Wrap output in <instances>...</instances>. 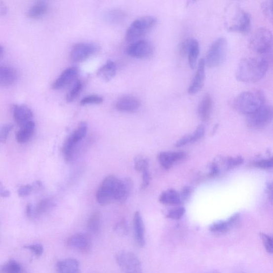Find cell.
Instances as JSON below:
<instances>
[{"label":"cell","mask_w":273,"mask_h":273,"mask_svg":"<svg viewBox=\"0 0 273 273\" xmlns=\"http://www.w3.org/2000/svg\"><path fill=\"white\" fill-rule=\"evenodd\" d=\"M271 57H246L238 64L236 78L242 82L252 83L261 80L268 71Z\"/></svg>","instance_id":"cell-1"},{"label":"cell","mask_w":273,"mask_h":273,"mask_svg":"<svg viewBox=\"0 0 273 273\" xmlns=\"http://www.w3.org/2000/svg\"><path fill=\"white\" fill-rule=\"evenodd\" d=\"M264 93L259 90L244 91L237 96L233 102V107L242 114L248 116L264 105Z\"/></svg>","instance_id":"cell-2"},{"label":"cell","mask_w":273,"mask_h":273,"mask_svg":"<svg viewBox=\"0 0 273 273\" xmlns=\"http://www.w3.org/2000/svg\"><path fill=\"white\" fill-rule=\"evenodd\" d=\"M225 22L226 29L231 32L241 34L248 32L251 26V17L249 13L239 6H233Z\"/></svg>","instance_id":"cell-3"},{"label":"cell","mask_w":273,"mask_h":273,"mask_svg":"<svg viewBox=\"0 0 273 273\" xmlns=\"http://www.w3.org/2000/svg\"><path fill=\"white\" fill-rule=\"evenodd\" d=\"M272 33L268 29H258L250 39V48L259 56L272 57Z\"/></svg>","instance_id":"cell-4"},{"label":"cell","mask_w":273,"mask_h":273,"mask_svg":"<svg viewBox=\"0 0 273 273\" xmlns=\"http://www.w3.org/2000/svg\"><path fill=\"white\" fill-rule=\"evenodd\" d=\"M157 22L155 17L147 16L139 17L130 25L125 34V39L129 42L138 40L151 29Z\"/></svg>","instance_id":"cell-5"},{"label":"cell","mask_w":273,"mask_h":273,"mask_svg":"<svg viewBox=\"0 0 273 273\" xmlns=\"http://www.w3.org/2000/svg\"><path fill=\"white\" fill-rule=\"evenodd\" d=\"M228 51V42L224 37L217 38L212 43L204 59L205 64L210 68L222 64Z\"/></svg>","instance_id":"cell-6"},{"label":"cell","mask_w":273,"mask_h":273,"mask_svg":"<svg viewBox=\"0 0 273 273\" xmlns=\"http://www.w3.org/2000/svg\"><path fill=\"white\" fill-rule=\"evenodd\" d=\"M119 180L113 176L106 177L99 188L96 194L98 202L106 205L115 200Z\"/></svg>","instance_id":"cell-7"},{"label":"cell","mask_w":273,"mask_h":273,"mask_svg":"<svg viewBox=\"0 0 273 273\" xmlns=\"http://www.w3.org/2000/svg\"><path fill=\"white\" fill-rule=\"evenodd\" d=\"M273 119L271 106L264 105L261 108L246 117V123L249 128L254 129H263L269 125Z\"/></svg>","instance_id":"cell-8"},{"label":"cell","mask_w":273,"mask_h":273,"mask_svg":"<svg viewBox=\"0 0 273 273\" xmlns=\"http://www.w3.org/2000/svg\"><path fill=\"white\" fill-rule=\"evenodd\" d=\"M116 261L121 270L125 273H142L141 261L134 253L122 251L118 253Z\"/></svg>","instance_id":"cell-9"},{"label":"cell","mask_w":273,"mask_h":273,"mask_svg":"<svg viewBox=\"0 0 273 273\" xmlns=\"http://www.w3.org/2000/svg\"><path fill=\"white\" fill-rule=\"evenodd\" d=\"M87 132V124L84 122L79 124L78 128L66 139L63 147L64 156L70 161L78 142L85 137Z\"/></svg>","instance_id":"cell-10"},{"label":"cell","mask_w":273,"mask_h":273,"mask_svg":"<svg viewBox=\"0 0 273 273\" xmlns=\"http://www.w3.org/2000/svg\"><path fill=\"white\" fill-rule=\"evenodd\" d=\"M98 50V46L89 43H79L73 46L70 57L75 63L82 62L88 59Z\"/></svg>","instance_id":"cell-11"},{"label":"cell","mask_w":273,"mask_h":273,"mask_svg":"<svg viewBox=\"0 0 273 273\" xmlns=\"http://www.w3.org/2000/svg\"><path fill=\"white\" fill-rule=\"evenodd\" d=\"M153 52L152 44L144 39L133 42L126 49V54L129 56L138 59L147 58L152 55Z\"/></svg>","instance_id":"cell-12"},{"label":"cell","mask_w":273,"mask_h":273,"mask_svg":"<svg viewBox=\"0 0 273 273\" xmlns=\"http://www.w3.org/2000/svg\"><path fill=\"white\" fill-rule=\"evenodd\" d=\"M180 51L183 55H188L190 67L195 69L199 54V45L197 39L193 38L185 39L180 46Z\"/></svg>","instance_id":"cell-13"},{"label":"cell","mask_w":273,"mask_h":273,"mask_svg":"<svg viewBox=\"0 0 273 273\" xmlns=\"http://www.w3.org/2000/svg\"><path fill=\"white\" fill-rule=\"evenodd\" d=\"M67 243L70 247L82 253H88L91 249L90 237L83 233H78L71 236L68 239Z\"/></svg>","instance_id":"cell-14"},{"label":"cell","mask_w":273,"mask_h":273,"mask_svg":"<svg viewBox=\"0 0 273 273\" xmlns=\"http://www.w3.org/2000/svg\"><path fill=\"white\" fill-rule=\"evenodd\" d=\"M205 66L204 59L199 60L195 75L188 89L190 95L196 94L202 88L205 77Z\"/></svg>","instance_id":"cell-15"},{"label":"cell","mask_w":273,"mask_h":273,"mask_svg":"<svg viewBox=\"0 0 273 273\" xmlns=\"http://www.w3.org/2000/svg\"><path fill=\"white\" fill-rule=\"evenodd\" d=\"M78 75V70L77 68L71 67L66 69L52 83V88L59 90L65 88L75 80Z\"/></svg>","instance_id":"cell-16"},{"label":"cell","mask_w":273,"mask_h":273,"mask_svg":"<svg viewBox=\"0 0 273 273\" xmlns=\"http://www.w3.org/2000/svg\"><path fill=\"white\" fill-rule=\"evenodd\" d=\"M186 156L182 152H162L158 156V160L165 169H169L176 162L185 158Z\"/></svg>","instance_id":"cell-17"},{"label":"cell","mask_w":273,"mask_h":273,"mask_svg":"<svg viewBox=\"0 0 273 273\" xmlns=\"http://www.w3.org/2000/svg\"><path fill=\"white\" fill-rule=\"evenodd\" d=\"M141 106L139 100L132 96H125L119 98L116 104V108L123 112H134Z\"/></svg>","instance_id":"cell-18"},{"label":"cell","mask_w":273,"mask_h":273,"mask_svg":"<svg viewBox=\"0 0 273 273\" xmlns=\"http://www.w3.org/2000/svg\"><path fill=\"white\" fill-rule=\"evenodd\" d=\"M16 122L21 127L32 120L33 117L31 110L25 105H16L13 111Z\"/></svg>","instance_id":"cell-19"},{"label":"cell","mask_w":273,"mask_h":273,"mask_svg":"<svg viewBox=\"0 0 273 273\" xmlns=\"http://www.w3.org/2000/svg\"><path fill=\"white\" fill-rule=\"evenodd\" d=\"M134 227L137 243L141 247L145 245V226L141 213L137 211L134 218Z\"/></svg>","instance_id":"cell-20"},{"label":"cell","mask_w":273,"mask_h":273,"mask_svg":"<svg viewBox=\"0 0 273 273\" xmlns=\"http://www.w3.org/2000/svg\"><path fill=\"white\" fill-rule=\"evenodd\" d=\"M132 186L133 183L130 179L127 178L119 180L115 200L120 203L125 202L130 195Z\"/></svg>","instance_id":"cell-21"},{"label":"cell","mask_w":273,"mask_h":273,"mask_svg":"<svg viewBox=\"0 0 273 273\" xmlns=\"http://www.w3.org/2000/svg\"><path fill=\"white\" fill-rule=\"evenodd\" d=\"M18 78L17 71L9 66H0V86H9L14 84Z\"/></svg>","instance_id":"cell-22"},{"label":"cell","mask_w":273,"mask_h":273,"mask_svg":"<svg viewBox=\"0 0 273 273\" xmlns=\"http://www.w3.org/2000/svg\"><path fill=\"white\" fill-rule=\"evenodd\" d=\"M212 99L210 95L206 94L199 102L198 107V113L199 117L203 121H209L212 109Z\"/></svg>","instance_id":"cell-23"},{"label":"cell","mask_w":273,"mask_h":273,"mask_svg":"<svg viewBox=\"0 0 273 273\" xmlns=\"http://www.w3.org/2000/svg\"><path fill=\"white\" fill-rule=\"evenodd\" d=\"M57 273H79V263L75 259L62 260L57 263Z\"/></svg>","instance_id":"cell-24"},{"label":"cell","mask_w":273,"mask_h":273,"mask_svg":"<svg viewBox=\"0 0 273 273\" xmlns=\"http://www.w3.org/2000/svg\"><path fill=\"white\" fill-rule=\"evenodd\" d=\"M35 127V122L33 121H31L22 126L21 129L16 133L17 142L19 144L28 142L34 134Z\"/></svg>","instance_id":"cell-25"},{"label":"cell","mask_w":273,"mask_h":273,"mask_svg":"<svg viewBox=\"0 0 273 273\" xmlns=\"http://www.w3.org/2000/svg\"><path fill=\"white\" fill-rule=\"evenodd\" d=\"M117 65L114 62L109 60L102 68L97 71V76L103 81L109 82L116 76L117 74Z\"/></svg>","instance_id":"cell-26"},{"label":"cell","mask_w":273,"mask_h":273,"mask_svg":"<svg viewBox=\"0 0 273 273\" xmlns=\"http://www.w3.org/2000/svg\"><path fill=\"white\" fill-rule=\"evenodd\" d=\"M159 200L161 203L166 205H177L182 203L180 195L173 189L163 192L159 196Z\"/></svg>","instance_id":"cell-27"},{"label":"cell","mask_w":273,"mask_h":273,"mask_svg":"<svg viewBox=\"0 0 273 273\" xmlns=\"http://www.w3.org/2000/svg\"><path fill=\"white\" fill-rule=\"evenodd\" d=\"M48 10L47 3L43 1L37 2L28 11L27 15L31 18H39L43 16Z\"/></svg>","instance_id":"cell-28"},{"label":"cell","mask_w":273,"mask_h":273,"mask_svg":"<svg viewBox=\"0 0 273 273\" xmlns=\"http://www.w3.org/2000/svg\"><path fill=\"white\" fill-rule=\"evenodd\" d=\"M244 162V159L241 156L235 157H228L219 158L218 163H221L223 169L225 171L230 170L241 165Z\"/></svg>","instance_id":"cell-29"},{"label":"cell","mask_w":273,"mask_h":273,"mask_svg":"<svg viewBox=\"0 0 273 273\" xmlns=\"http://www.w3.org/2000/svg\"><path fill=\"white\" fill-rule=\"evenodd\" d=\"M53 206V203L51 199L49 198H44L39 202L36 209L33 210V217H39L44 215Z\"/></svg>","instance_id":"cell-30"},{"label":"cell","mask_w":273,"mask_h":273,"mask_svg":"<svg viewBox=\"0 0 273 273\" xmlns=\"http://www.w3.org/2000/svg\"><path fill=\"white\" fill-rule=\"evenodd\" d=\"M101 215L100 212L96 211L91 215L88 219L87 227L88 230L93 233H97L101 226Z\"/></svg>","instance_id":"cell-31"},{"label":"cell","mask_w":273,"mask_h":273,"mask_svg":"<svg viewBox=\"0 0 273 273\" xmlns=\"http://www.w3.org/2000/svg\"><path fill=\"white\" fill-rule=\"evenodd\" d=\"M106 17L112 23L119 24L124 21L126 17V14L123 10L115 9L110 11Z\"/></svg>","instance_id":"cell-32"},{"label":"cell","mask_w":273,"mask_h":273,"mask_svg":"<svg viewBox=\"0 0 273 273\" xmlns=\"http://www.w3.org/2000/svg\"><path fill=\"white\" fill-rule=\"evenodd\" d=\"M22 270L21 265L14 260H10L0 269L2 273H20Z\"/></svg>","instance_id":"cell-33"},{"label":"cell","mask_w":273,"mask_h":273,"mask_svg":"<svg viewBox=\"0 0 273 273\" xmlns=\"http://www.w3.org/2000/svg\"><path fill=\"white\" fill-rule=\"evenodd\" d=\"M232 229L227 221L216 222L210 226V232L216 234H225Z\"/></svg>","instance_id":"cell-34"},{"label":"cell","mask_w":273,"mask_h":273,"mask_svg":"<svg viewBox=\"0 0 273 273\" xmlns=\"http://www.w3.org/2000/svg\"><path fill=\"white\" fill-rule=\"evenodd\" d=\"M83 84L81 81H77L68 93L67 96H66V101L68 103L74 102L78 97L79 94H80L83 89Z\"/></svg>","instance_id":"cell-35"},{"label":"cell","mask_w":273,"mask_h":273,"mask_svg":"<svg viewBox=\"0 0 273 273\" xmlns=\"http://www.w3.org/2000/svg\"><path fill=\"white\" fill-rule=\"evenodd\" d=\"M103 102V97L97 95H91L82 98L80 102V105L85 106L90 104H101Z\"/></svg>","instance_id":"cell-36"},{"label":"cell","mask_w":273,"mask_h":273,"mask_svg":"<svg viewBox=\"0 0 273 273\" xmlns=\"http://www.w3.org/2000/svg\"><path fill=\"white\" fill-rule=\"evenodd\" d=\"M149 162L146 158L142 157H137L135 161V169L140 172H143L146 170H149Z\"/></svg>","instance_id":"cell-37"},{"label":"cell","mask_w":273,"mask_h":273,"mask_svg":"<svg viewBox=\"0 0 273 273\" xmlns=\"http://www.w3.org/2000/svg\"><path fill=\"white\" fill-rule=\"evenodd\" d=\"M260 236L262 239L264 247L269 254H272L273 252V238L264 233H260Z\"/></svg>","instance_id":"cell-38"},{"label":"cell","mask_w":273,"mask_h":273,"mask_svg":"<svg viewBox=\"0 0 273 273\" xmlns=\"http://www.w3.org/2000/svg\"><path fill=\"white\" fill-rule=\"evenodd\" d=\"M186 210L184 207L180 206V207H177L174 209H172L170 210L166 217L174 220H179L184 215Z\"/></svg>","instance_id":"cell-39"},{"label":"cell","mask_w":273,"mask_h":273,"mask_svg":"<svg viewBox=\"0 0 273 273\" xmlns=\"http://www.w3.org/2000/svg\"><path fill=\"white\" fill-rule=\"evenodd\" d=\"M273 1H266L262 4V9L265 16L273 21Z\"/></svg>","instance_id":"cell-40"},{"label":"cell","mask_w":273,"mask_h":273,"mask_svg":"<svg viewBox=\"0 0 273 273\" xmlns=\"http://www.w3.org/2000/svg\"><path fill=\"white\" fill-rule=\"evenodd\" d=\"M14 128L12 124H6L0 129V142L4 143L7 140L10 131Z\"/></svg>","instance_id":"cell-41"},{"label":"cell","mask_w":273,"mask_h":273,"mask_svg":"<svg viewBox=\"0 0 273 273\" xmlns=\"http://www.w3.org/2000/svg\"><path fill=\"white\" fill-rule=\"evenodd\" d=\"M205 128L203 125H199L191 136V144L194 143L203 137Z\"/></svg>","instance_id":"cell-42"},{"label":"cell","mask_w":273,"mask_h":273,"mask_svg":"<svg viewBox=\"0 0 273 273\" xmlns=\"http://www.w3.org/2000/svg\"><path fill=\"white\" fill-rule=\"evenodd\" d=\"M256 167L263 169L272 168L273 165V159L272 158L261 159L254 163Z\"/></svg>","instance_id":"cell-43"},{"label":"cell","mask_w":273,"mask_h":273,"mask_svg":"<svg viewBox=\"0 0 273 273\" xmlns=\"http://www.w3.org/2000/svg\"><path fill=\"white\" fill-rule=\"evenodd\" d=\"M115 230L119 235H125L128 234V227L127 224H126L124 220L117 224Z\"/></svg>","instance_id":"cell-44"},{"label":"cell","mask_w":273,"mask_h":273,"mask_svg":"<svg viewBox=\"0 0 273 273\" xmlns=\"http://www.w3.org/2000/svg\"><path fill=\"white\" fill-rule=\"evenodd\" d=\"M24 247L32 251L37 257L41 256L43 252V246L41 244L25 245Z\"/></svg>","instance_id":"cell-45"},{"label":"cell","mask_w":273,"mask_h":273,"mask_svg":"<svg viewBox=\"0 0 273 273\" xmlns=\"http://www.w3.org/2000/svg\"><path fill=\"white\" fill-rule=\"evenodd\" d=\"M33 190V186L31 185H26L21 186L18 190V194L19 197H24L30 195Z\"/></svg>","instance_id":"cell-46"},{"label":"cell","mask_w":273,"mask_h":273,"mask_svg":"<svg viewBox=\"0 0 273 273\" xmlns=\"http://www.w3.org/2000/svg\"><path fill=\"white\" fill-rule=\"evenodd\" d=\"M142 189H145L149 185L151 181V176L149 170H146L142 172Z\"/></svg>","instance_id":"cell-47"},{"label":"cell","mask_w":273,"mask_h":273,"mask_svg":"<svg viewBox=\"0 0 273 273\" xmlns=\"http://www.w3.org/2000/svg\"><path fill=\"white\" fill-rule=\"evenodd\" d=\"M239 220H240V216H239V214L236 213V214L232 216L228 220V222L229 224L231 229H233L237 226L239 222Z\"/></svg>","instance_id":"cell-48"},{"label":"cell","mask_w":273,"mask_h":273,"mask_svg":"<svg viewBox=\"0 0 273 273\" xmlns=\"http://www.w3.org/2000/svg\"><path fill=\"white\" fill-rule=\"evenodd\" d=\"M190 143H191V136L186 135L179 139L176 143L175 146L177 148H180Z\"/></svg>","instance_id":"cell-49"},{"label":"cell","mask_w":273,"mask_h":273,"mask_svg":"<svg viewBox=\"0 0 273 273\" xmlns=\"http://www.w3.org/2000/svg\"><path fill=\"white\" fill-rule=\"evenodd\" d=\"M191 192V190L189 187H185L181 192V195H180L181 201L185 200L190 196Z\"/></svg>","instance_id":"cell-50"},{"label":"cell","mask_w":273,"mask_h":273,"mask_svg":"<svg viewBox=\"0 0 273 273\" xmlns=\"http://www.w3.org/2000/svg\"><path fill=\"white\" fill-rule=\"evenodd\" d=\"M10 195V192L5 189L1 182H0V196L2 197H9Z\"/></svg>","instance_id":"cell-51"},{"label":"cell","mask_w":273,"mask_h":273,"mask_svg":"<svg viewBox=\"0 0 273 273\" xmlns=\"http://www.w3.org/2000/svg\"><path fill=\"white\" fill-rule=\"evenodd\" d=\"M220 172V170L217 165V164L214 162L212 163L211 166L210 176L211 177H215L217 176Z\"/></svg>","instance_id":"cell-52"},{"label":"cell","mask_w":273,"mask_h":273,"mask_svg":"<svg viewBox=\"0 0 273 273\" xmlns=\"http://www.w3.org/2000/svg\"><path fill=\"white\" fill-rule=\"evenodd\" d=\"M26 215H27L28 217H33V209L31 204H28L27 206H26Z\"/></svg>","instance_id":"cell-53"},{"label":"cell","mask_w":273,"mask_h":273,"mask_svg":"<svg viewBox=\"0 0 273 273\" xmlns=\"http://www.w3.org/2000/svg\"><path fill=\"white\" fill-rule=\"evenodd\" d=\"M6 12V8L5 5L0 2V15H4Z\"/></svg>","instance_id":"cell-54"},{"label":"cell","mask_w":273,"mask_h":273,"mask_svg":"<svg viewBox=\"0 0 273 273\" xmlns=\"http://www.w3.org/2000/svg\"><path fill=\"white\" fill-rule=\"evenodd\" d=\"M4 50L2 46L0 45V58L2 57L3 55Z\"/></svg>","instance_id":"cell-55"},{"label":"cell","mask_w":273,"mask_h":273,"mask_svg":"<svg viewBox=\"0 0 273 273\" xmlns=\"http://www.w3.org/2000/svg\"><path fill=\"white\" fill-rule=\"evenodd\" d=\"M206 273H222L219 272L218 271L215 270V271H212Z\"/></svg>","instance_id":"cell-56"}]
</instances>
